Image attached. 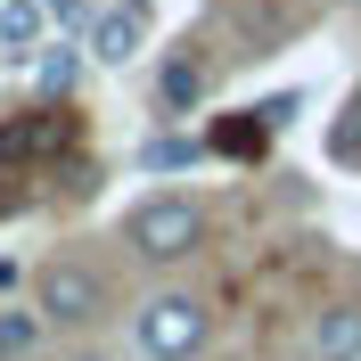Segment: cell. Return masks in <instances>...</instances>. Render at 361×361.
Returning <instances> with one entry per match:
<instances>
[{
    "mask_svg": "<svg viewBox=\"0 0 361 361\" xmlns=\"http://www.w3.org/2000/svg\"><path fill=\"white\" fill-rule=\"evenodd\" d=\"M132 337H140L148 361H197L205 345H214V312H205L189 288H157L132 312Z\"/></svg>",
    "mask_w": 361,
    "mask_h": 361,
    "instance_id": "2",
    "label": "cell"
},
{
    "mask_svg": "<svg viewBox=\"0 0 361 361\" xmlns=\"http://www.w3.org/2000/svg\"><path fill=\"white\" fill-rule=\"evenodd\" d=\"M74 361H107V353H74Z\"/></svg>",
    "mask_w": 361,
    "mask_h": 361,
    "instance_id": "13",
    "label": "cell"
},
{
    "mask_svg": "<svg viewBox=\"0 0 361 361\" xmlns=\"http://www.w3.org/2000/svg\"><path fill=\"white\" fill-rule=\"evenodd\" d=\"M33 304H42V320H58V329H90V320L107 312V279H99L82 255H49V263L33 271Z\"/></svg>",
    "mask_w": 361,
    "mask_h": 361,
    "instance_id": "3",
    "label": "cell"
},
{
    "mask_svg": "<svg viewBox=\"0 0 361 361\" xmlns=\"http://www.w3.org/2000/svg\"><path fill=\"white\" fill-rule=\"evenodd\" d=\"M33 74H42V90H49V99H66V90H74V74H82V58H74V49H49Z\"/></svg>",
    "mask_w": 361,
    "mask_h": 361,
    "instance_id": "11",
    "label": "cell"
},
{
    "mask_svg": "<svg viewBox=\"0 0 361 361\" xmlns=\"http://www.w3.org/2000/svg\"><path fill=\"white\" fill-rule=\"evenodd\" d=\"M279 123H288V99H279V107H263V115H230L222 132H214V148H222V157H263Z\"/></svg>",
    "mask_w": 361,
    "mask_h": 361,
    "instance_id": "7",
    "label": "cell"
},
{
    "mask_svg": "<svg viewBox=\"0 0 361 361\" xmlns=\"http://www.w3.org/2000/svg\"><path fill=\"white\" fill-rule=\"evenodd\" d=\"M42 337V304H25V312H0V361H25Z\"/></svg>",
    "mask_w": 361,
    "mask_h": 361,
    "instance_id": "10",
    "label": "cell"
},
{
    "mask_svg": "<svg viewBox=\"0 0 361 361\" xmlns=\"http://www.w3.org/2000/svg\"><path fill=\"white\" fill-rule=\"evenodd\" d=\"M312 361H361V295L312 312Z\"/></svg>",
    "mask_w": 361,
    "mask_h": 361,
    "instance_id": "6",
    "label": "cell"
},
{
    "mask_svg": "<svg viewBox=\"0 0 361 361\" xmlns=\"http://www.w3.org/2000/svg\"><path fill=\"white\" fill-rule=\"evenodd\" d=\"M58 132H66L58 115H25V123H8V132H0V164H25V157H42V148H49Z\"/></svg>",
    "mask_w": 361,
    "mask_h": 361,
    "instance_id": "9",
    "label": "cell"
},
{
    "mask_svg": "<svg viewBox=\"0 0 361 361\" xmlns=\"http://www.w3.org/2000/svg\"><path fill=\"white\" fill-rule=\"evenodd\" d=\"M123 247L140 255V263H189V255L205 247V205L180 197V189H157V197H140L132 214H123Z\"/></svg>",
    "mask_w": 361,
    "mask_h": 361,
    "instance_id": "1",
    "label": "cell"
},
{
    "mask_svg": "<svg viewBox=\"0 0 361 361\" xmlns=\"http://www.w3.org/2000/svg\"><path fill=\"white\" fill-rule=\"evenodd\" d=\"M140 42H148V17H140V0H123V8H107V17L90 25V58L99 66H132Z\"/></svg>",
    "mask_w": 361,
    "mask_h": 361,
    "instance_id": "5",
    "label": "cell"
},
{
    "mask_svg": "<svg viewBox=\"0 0 361 361\" xmlns=\"http://www.w3.org/2000/svg\"><path fill=\"white\" fill-rule=\"evenodd\" d=\"M205 99H214V49H205V42H180V49H164L157 107H164V115H189V107H205Z\"/></svg>",
    "mask_w": 361,
    "mask_h": 361,
    "instance_id": "4",
    "label": "cell"
},
{
    "mask_svg": "<svg viewBox=\"0 0 361 361\" xmlns=\"http://www.w3.org/2000/svg\"><path fill=\"white\" fill-rule=\"evenodd\" d=\"M42 25H49V0H0V49L8 58H33Z\"/></svg>",
    "mask_w": 361,
    "mask_h": 361,
    "instance_id": "8",
    "label": "cell"
},
{
    "mask_svg": "<svg viewBox=\"0 0 361 361\" xmlns=\"http://www.w3.org/2000/svg\"><path fill=\"white\" fill-rule=\"evenodd\" d=\"M189 157H197L189 140H157V148H148V164H157V173H164V164H189Z\"/></svg>",
    "mask_w": 361,
    "mask_h": 361,
    "instance_id": "12",
    "label": "cell"
}]
</instances>
